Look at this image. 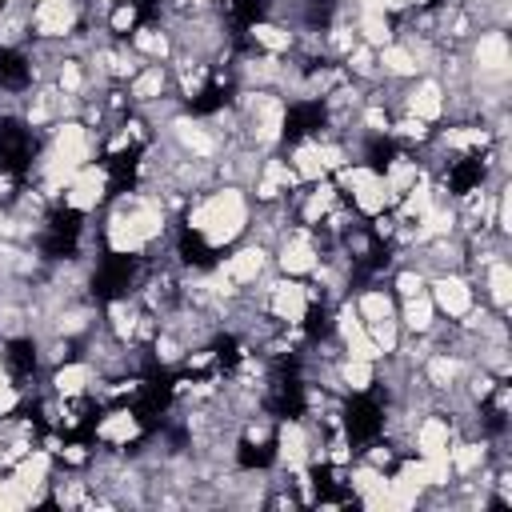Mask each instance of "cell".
Masks as SVG:
<instances>
[{"label": "cell", "instance_id": "30bf717a", "mask_svg": "<svg viewBox=\"0 0 512 512\" xmlns=\"http://www.w3.org/2000/svg\"><path fill=\"white\" fill-rule=\"evenodd\" d=\"M92 432H96V444H104L112 452H124L144 436V420H140V412L132 404H116L96 420Z\"/></svg>", "mask_w": 512, "mask_h": 512}, {"label": "cell", "instance_id": "5bb4252c", "mask_svg": "<svg viewBox=\"0 0 512 512\" xmlns=\"http://www.w3.org/2000/svg\"><path fill=\"white\" fill-rule=\"evenodd\" d=\"M476 280H480L484 304H488L492 312L508 316V308H512V264H508V256H496L492 264H484Z\"/></svg>", "mask_w": 512, "mask_h": 512}, {"label": "cell", "instance_id": "7402d4cb", "mask_svg": "<svg viewBox=\"0 0 512 512\" xmlns=\"http://www.w3.org/2000/svg\"><path fill=\"white\" fill-rule=\"evenodd\" d=\"M352 24H356L360 44H368V48H384V44H392V40H396V20H392V16H384V12L356 8Z\"/></svg>", "mask_w": 512, "mask_h": 512}, {"label": "cell", "instance_id": "f546056e", "mask_svg": "<svg viewBox=\"0 0 512 512\" xmlns=\"http://www.w3.org/2000/svg\"><path fill=\"white\" fill-rule=\"evenodd\" d=\"M24 404V388L12 380V376H0V420L4 416H16Z\"/></svg>", "mask_w": 512, "mask_h": 512}, {"label": "cell", "instance_id": "e0dca14e", "mask_svg": "<svg viewBox=\"0 0 512 512\" xmlns=\"http://www.w3.org/2000/svg\"><path fill=\"white\" fill-rule=\"evenodd\" d=\"M424 172H428V168H424V156H420V152H396V156H388L384 168H380V176H384L392 200H400Z\"/></svg>", "mask_w": 512, "mask_h": 512}, {"label": "cell", "instance_id": "3957f363", "mask_svg": "<svg viewBox=\"0 0 512 512\" xmlns=\"http://www.w3.org/2000/svg\"><path fill=\"white\" fill-rule=\"evenodd\" d=\"M316 260H320L316 228H308V224H292V228L272 244V268H276L280 276L304 280V276H312Z\"/></svg>", "mask_w": 512, "mask_h": 512}, {"label": "cell", "instance_id": "7a4b0ae2", "mask_svg": "<svg viewBox=\"0 0 512 512\" xmlns=\"http://www.w3.org/2000/svg\"><path fill=\"white\" fill-rule=\"evenodd\" d=\"M28 24H32V40L64 44L72 32L84 28V4L80 0H40V4H28Z\"/></svg>", "mask_w": 512, "mask_h": 512}, {"label": "cell", "instance_id": "ba28073f", "mask_svg": "<svg viewBox=\"0 0 512 512\" xmlns=\"http://www.w3.org/2000/svg\"><path fill=\"white\" fill-rule=\"evenodd\" d=\"M400 112H408L424 124H440L444 120V84L432 72L408 80L404 92H400Z\"/></svg>", "mask_w": 512, "mask_h": 512}, {"label": "cell", "instance_id": "cb8c5ba5", "mask_svg": "<svg viewBox=\"0 0 512 512\" xmlns=\"http://www.w3.org/2000/svg\"><path fill=\"white\" fill-rule=\"evenodd\" d=\"M432 124H424V120H416V116H408V112H400V116H392V124H388V140H396V144H404L408 152H420L428 140H432Z\"/></svg>", "mask_w": 512, "mask_h": 512}, {"label": "cell", "instance_id": "603a6c76", "mask_svg": "<svg viewBox=\"0 0 512 512\" xmlns=\"http://www.w3.org/2000/svg\"><path fill=\"white\" fill-rule=\"evenodd\" d=\"M352 304H356V312H360L364 324L384 320V316H396V296H392V288H380V284L360 288V292L352 296Z\"/></svg>", "mask_w": 512, "mask_h": 512}, {"label": "cell", "instance_id": "2e32d148", "mask_svg": "<svg viewBox=\"0 0 512 512\" xmlns=\"http://www.w3.org/2000/svg\"><path fill=\"white\" fill-rule=\"evenodd\" d=\"M128 44H132V52L144 64H168L172 60V32H168V24H136Z\"/></svg>", "mask_w": 512, "mask_h": 512}, {"label": "cell", "instance_id": "44dd1931", "mask_svg": "<svg viewBox=\"0 0 512 512\" xmlns=\"http://www.w3.org/2000/svg\"><path fill=\"white\" fill-rule=\"evenodd\" d=\"M288 164L296 168L300 184H312V180H324L328 168H324V156H320V144L316 136H300L292 148H288Z\"/></svg>", "mask_w": 512, "mask_h": 512}, {"label": "cell", "instance_id": "ac0fdd59", "mask_svg": "<svg viewBox=\"0 0 512 512\" xmlns=\"http://www.w3.org/2000/svg\"><path fill=\"white\" fill-rule=\"evenodd\" d=\"M396 320H400V332H408V336H428V332L440 324V312H436L432 296L420 292V296L396 300Z\"/></svg>", "mask_w": 512, "mask_h": 512}, {"label": "cell", "instance_id": "83f0119b", "mask_svg": "<svg viewBox=\"0 0 512 512\" xmlns=\"http://www.w3.org/2000/svg\"><path fill=\"white\" fill-rule=\"evenodd\" d=\"M364 332L372 336V344H376V352H380V356H392V352H396V344H400V336H404L396 316L372 320V324H364Z\"/></svg>", "mask_w": 512, "mask_h": 512}, {"label": "cell", "instance_id": "4dcf8cb0", "mask_svg": "<svg viewBox=\"0 0 512 512\" xmlns=\"http://www.w3.org/2000/svg\"><path fill=\"white\" fill-rule=\"evenodd\" d=\"M396 456H400V452L380 436V440H372V444L364 448V456H360V460H368V464H376V468H384V472H388V468L396 464Z\"/></svg>", "mask_w": 512, "mask_h": 512}, {"label": "cell", "instance_id": "e575fe53", "mask_svg": "<svg viewBox=\"0 0 512 512\" xmlns=\"http://www.w3.org/2000/svg\"><path fill=\"white\" fill-rule=\"evenodd\" d=\"M28 4H40V0H28Z\"/></svg>", "mask_w": 512, "mask_h": 512}, {"label": "cell", "instance_id": "6da1fadb", "mask_svg": "<svg viewBox=\"0 0 512 512\" xmlns=\"http://www.w3.org/2000/svg\"><path fill=\"white\" fill-rule=\"evenodd\" d=\"M248 220H252V200L248 188L240 184H216L192 196L184 208V232H192L204 244V252H224L240 244L248 236Z\"/></svg>", "mask_w": 512, "mask_h": 512}, {"label": "cell", "instance_id": "8fae6325", "mask_svg": "<svg viewBox=\"0 0 512 512\" xmlns=\"http://www.w3.org/2000/svg\"><path fill=\"white\" fill-rule=\"evenodd\" d=\"M100 384V372L92 360L84 356H72L56 368H48V392H56L60 400H76V396H92Z\"/></svg>", "mask_w": 512, "mask_h": 512}, {"label": "cell", "instance_id": "f1b7e54d", "mask_svg": "<svg viewBox=\"0 0 512 512\" xmlns=\"http://www.w3.org/2000/svg\"><path fill=\"white\" fill-rule=\"evenodd\" d=\"M92 452H96V448H88V444H80V440H64L60 452H56V460H60L64 468H80V472H84V468L92 464Z\"/></svg>", "mask_w": 512, "mask_h": 512}, {"label": "cell", "instance_id": "7c38bea8", "mask_svg": "<svg viewBox=\"0 0 512 512\" xmlns=\"http://www.w3.org/2000/svg\"><path fill=\"white\" fill-rule=\"evenodd\" d=\"M452 436H456L452 416H448V412H440V408H428V412H420V420L412 424V452H416V456L448 452Z\"/></svg>", "mask_w": 512, "mask_h": 512}, {"label": "cell", "instance_id": "d4e9b609", "mask_svg": "<svg viewBox=\"0 0 512 512\" xmlns=\"http://www.w3.org/2000/svg\"><path fill=\"white\" fill-rule=\"evenodd\" d=\"M340 68H344V72H348V80H356V84H376V80H384V76H380L376 48H368V44H356V48L340 60Z\"/></svg>", "mask_w": 512, "mask_h": 512}, {"label": "cell", "instance_id": "4fadbf2b", "mask_svg": "<svg viewBox=\"0 0 512 512\" xmlns=\"http://www.w3.org/2000/svg\"><path fill=\"white\" fill-rule=\"evenodd\" d=\"M168 88H172V68H168V64H140L136 76L124 84L132 108H148V104L164 100Z\"/></svg>", "mask_w": 512, "mask_h": 512}, {"label": "cell", "instance_id": "d6a6232c", "mask_svg": "<svg viewBox=\"0 0 512 512\" xmlns=\"http://www.w3.org/2000/svg\"><path fill=\"white\" fill-rule=\"evenodd\" d=\"M428 4H436V0H404L408 12H420V8H428Z\"/></svg>", "mask_w": 512, "mask_h": 512}, {"label": "cell", "instance_id": "ffe728a7", "mask_svg": "<svg viewBox=\"0 0 512 512\" xmlns=\"http://www.w3.org/2000/svg\"><path fill=\"white\" fill-rule=\"evenodd\" d=\"M336 380H340V392L344 396H368V392H376V364L372 360H348V356H340L336 360Z\"/></svg>", "mask_w": 512, "mask_h": 512}, {"label": "cell", "instance_id": "277c9868", "mask_svg": "<svg viewBox=\"0 0 512 512\" xmlns=\"http://www.w3.org/2000/svg\"><path fill=\"white\" fill-rule=\"evenodd\" d=\"M464 56L472 68L468 76H512V44L504 28H480L464 44Z\"/></svg>", "mask_w": 512, "mask_h": 512}, {"label": "cell", "instance_id": "5b68a950", "mask_svg": "<svg viewBox=\"0 0 512 512\" xmlns=\"http://www.w3.org/2000/svg\"><path fill=\"white\" fill-rule=\"evenodd\" d=\"M108 192H112V168L92 160V164L76 168V176L68 180V188H64V196H60V208L88 216V212H96V208L108 200Z\"/></svg>", "mask_w": 512, "mask_h": 512}, {"label": "cell", "instance_id": "836d02e7", "mask_svg": "<svg viewBox=\"0 0 512 512\" xmlns=\"http://www.w3.org/2000/svg\"><path fill=\"white\" fill-rule=\"evenodd\" d=\"M0 376H8V368H4V356H0Z\"/></svg>", "mask_w": 512, "mask_h": 512}, {"label": "cell", "instance_id": "484cf974", "mask_svg": "<svg viewBox=\"0 0 512 512\" xmlns=\"http://www.w3.org/2000/svg\"><path fill=\"white\" fill-rule=\"evenodd\" d=\"M140 24V4L136 0H112L108 4V16H104V32L112 40H128Z\"/></svg>", "mask_w": 512, "mask_h": 512}, {"label": "cell", "instance_id": "4316f807", "mask_svg": "<svg viewBox=\"0 0 512 512\" xmlns=\"http://www.w3.org/2000/svg\"><path fill=\"white\" fill-rule=\"evenodd\" d=\"M392 296L396 300H408V296H420V292H428V276L416 268V264H400L396 272H392Z\"/></svg>", "mask_w": 512, "mask_h": 512}, {"label": "cell", "instance_id": "1f68e13d", "mask_svg": "<svg viewBox=\"0 0 512 512\" xmlns=\"http://www.w3.org/2000/svg\"><path fill=\"white\" fill-rule=\"evenodd\" d=\"M356 8H368V12H384V16H404V0H356Z\"/></svg>", "mask_w": 512, "mask_h": 512}, {"label": "cell", "instance_id": "d6986e66", "mask_svg": "<svg viewBox=\"0 0 512 512\" xmlns=\"http://www.w3.org/2000/svg\"><path fill=\"white\" fill-rule=\"evenodd\" d=\"M376 60H380V76H384V80L408 84V80L424 76L420 60H416V56H412V48H408V44H400V40H392V44L376 48Z\"/></svg>", "mask_w": 512, "mask_h": 512}, {"label": "cell", "instance_id": "52a82bcc", "mask_svg": "<svg viewBox=\"0 0 512 512\" xmlns=\"http://www.w3.org/2000/svg\"><path fill=\"white\" fill-rule=\"evenodd\" d=\"M52 468H56V456H52L48 448H32V452H24V456L8 468L12 480L24 488V504H48Z\"/></svg>", "mask_w": 512, "mask_h": 512}, {"label": "cell", "instance_id": "8992f818", "mask_svg": "<svg viewBox=\"0 0 512 512\" xmlns=\"http://www.w3.org/2000/svg\"><path fill=\"white\" fill-rule=\"evenodd\" d=\"M220 276H228L236 288H240V296L272 268V248H264V244H256V240H244V244H232V252L228 256H220L216 264H212Z\"/></svg>", "mask_w": 512, "mask_h": 512}, {"label": "cell", "instance_id": "9c48e42d", "mask_svg": "<svg viewBox=\"0 0 512 512\" xmlns=\"http://www.w3.org/2000/svg\"><path fill=\"white\" fill-rule=\"evenodd\" d=\"M428 296H432V304H436L440 316L460 320L476 304V280H468L464 272H444V276H432L428 280Z\"/></svg>", "mask_w": 512, "mask_h": 512}, {"label": "cell", "instance_id": "9a60e30c", "mask_svg": "<svg viewBox=\"0 0 512 512\" xmlns=\"http://www.w3.org/2000/svg\"><path fill=\"white\" fill-rule=\"evenodd\" d=\"M244 32H248V44L256 52H272V56H288L292 44H296V28L292 24H280V20H268V16L248 20Z\"/></svg>", "mask_w": 512, "mask_h": 512}]
</instances>
